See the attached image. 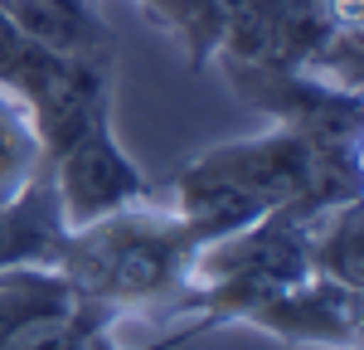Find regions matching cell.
Here are the masks:
<instances>
[{"label":"cell","instance_id":"3957f363","mask_svg":"<svg viewBox=\"0 0 364 350\" xmlns=\"http://www.w3.org/2000/svg\"><path fill=\"white\" fill-rule=\"evenodd\" d=\"M209 326L180 317L170 331L127 346L122 321L78 302L54 267L0 272V350H180Z\"/></svg>","mask_w":364,"mask_h":350},{"label":"cell","instance_id":"30bf717a","mask_svg":"<svg viewBox=\"0 0 364 350\" xmlns=\"http://www.w3.org/2000/svg\"><path fill=\"white\" fill-rule=\"evenodd\" d=\"M306 253H311V272L331 277L345 287H364V214L360 200L336 204L331 214H321L306 233Z\"/></svg>","mask_w":364,"mask_h":350},{"label":"cell","instance_id":"7a4b0ae2","mask_svg":"<svg viewBox=\"0 0 364 350\" xmlns=\"http://www.w3.org/2000/svg\"><path fill=\"white\" fill-rule=\"evenodd\" d=\"M214 58L296 68L364 92V0H219Z\"/></svg>","mask_w":364,"mask_h":350},{"label":"cell","instance_id":"7c38bea8","mask_svg":"<svg viewBox=\"0 0 364 350\" xmlns=\"http://www.w3.org/2000/svg\"><path fill=\"white\" fill-rule=\"evenodd\" d=\"M136 5L185 44L190 68H209L219 49V0H136Z\"/></svg>","mask_w":364,"mask_h":350},{"label":"cell","instance_id":"6da1fadb","mask_svg":"<svg viewBox=\"0 0 364 350\" xmlns=\"http://www.w3.org/2000/svg\"><path fill=\"white\" fill-rule=\"evenodd\" d=\"M195 233L166 204H127L63 233L54 272L68 292L107 317H185L190 272L199 258Z\"/></svg>","mask_w":364,"mask_h":350},{"label":"cell","instance_id":"277c9868","mask_svg":"<svg viewBox=\"0 0 364 350\" xmlns=\"http://www.w3.org/2000/svg\"><path fill=\"white\" fill-rule=\"evenodd\" d=\"M0 92L29 112L44 156L83 137L92 122L112 117V54L68 58L25 39L0 15Z\"/></svg>","mask_w":364,"mask_h":350},{"label":"cell","instance_id":"52a82bcc","mask_svg":"<svg viewBox=\"0 0 364 350\" xmlns=\"http://www.w3.org/2000/svg\"><path fill=\"white\" fill-rule=\"evenodd\" d=\"M243 326L277 336L282 346L311 350H360L364 336V287H345L331 277H316L267 297Z\"/></svg>","mask_w":364,"mask_h":350},{"label":"cell","instance_id":"5b68a950","mask_svg":"<svg viewBox=\"0 0 364 350\" xmlns=\"http://www.w3.org/2000/svg\"><path fill=\"white\" fill-rule=\"evenodd\" d=\"M44 171L54 180V195H58V209H63L68 229L92 224L102 214H117L127 204H166L161 180H151L122 151L112 117L92 122L83 137H73L68 146H58L54 156H44Z\"/></svg>","mask_w":364,"mask_h":350},{"label":"cell","instance_id":"8fae6325","mask_svg":"<svg viewBox=\"0 0 364 350\" xmlns=\"http://www.w3.org/2000/svg\"><path fill=\"white\" fill-rule=\"evenodd\" d=\"M39 171H44L39 132H34L25 107L10 92H0V204L15 200Z\"/></svg>","mask_w":364,"mask_h":350},{"label":"cell","instance_id":"9c48e42d","mask_svg":"<svg viewBox=\"0 0 364 350\" xmlns=\"http://www.w3.org/2000/svg\"><path fill=\"white\" fill-rule=\"evenodd\" d=\"M63 209H58L54 180L39 171L15 200L0 204V272L10 267H54L63 243Z\"/></svg>","mask_w":364,"mask_h":350},{"label":"cell","instance_id":"8992f818","mask_svg":"<svg viewBox=\"0 0 364 350\" xmlns=\"http://www.w3.org/2000/svg\"><path fill=\"white\" fill-rule=\"evenodd\" d=\"M209 63L248 107L267 112L277 127H291L316 142H364V92L272 63H243V58H209Z\"/></svg>","mask_w":364,"mask_h":350},{"label":"cell","instance_id":"ba28073f","mask_svg":"<svg viewBox=\"0 0 364 350\" xmlns=\"http://www.w3.org/2000/svg\"><path fill=\"white\" fill-rule=\"evenodd\" d=\"M0 15L25 39L68 58H102L117 49L97 0H0Z\"/></svg>","mask_w":364,"mask_h":350}]
</instances>
